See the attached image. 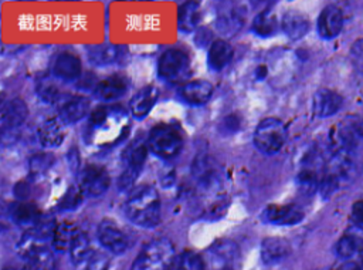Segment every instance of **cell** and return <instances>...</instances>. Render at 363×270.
Segmentation results:
<instances>
[{"label":"cell","instance_id":"6da1fadb","mask_svg":"<svg viewBox=\"0 0 363 270\" xmlns=\"http://www.w3.org/2000/svg\"><path fill=\"white\" fill-rule=\"evenodd\" d=\"M130 119L126 109L119 105H102L94 109L85 131V139L96 148L113 146L128 136Z\"/></svg>","mask_w":363,"mask_h":270},{"label":"cell","instance_id":"7a4b0ae2","mask_svg":"<svg viewBox=\"0 0 363 270\" xmlns=\"http://www.w3.org/2000/svg\"><path fill=\"white\" fill-rule=\"evenodd\" d=\"M125 215L136 226L152 229L160 223L162 205L153 186L142 185L133 189L125 202Z\"/></svg>","mask_w":363,"mask_h":270},{"label":"cell","instance_id":"3957f363","mask_svg":"<svg viewBox=\"0 0 363 270\" xmlns=\"http://www.w3.org/2000/svg\"><path fill=\"white\" fill-rule=\"evenodd\" d=\"M191 178L199 193L206 196H221L224 185V172L216 158L200 153L191 163Z\"/></svg>","mask_w":363,"mask_h":270},{"label":"cell","instance_id":"277c9868","mask_svg":"<svg viewBox=\"0 0 363 270\" xmlns=\"http://www.w3.org/2000/svg\"><path fill=\"white\" fill-rule=\"evenodd\" d=\"M174 261L173 243L167 237H157L143 246L130 270H170Z\"/></svg>","mask_w":363,"mask_h":270},{"label":"cell","instance_id":"5b68a950","mask_svg":"<svg viewBox=\"0 0 363 270\" xmlns=\"http://www.w3.org/2000/svg\"><path fill=\"white\" fill-rule=\"evenodd\" d=\"M146 145L153 155L162 159H172L183 148V135L172 124H159L150 129Z\"/></svg>","mask_w":363,"mask_h":270},{"label":"cell","instance_id":"8992f818","mask_svg":"<svg viewBox=\"0 0 363 270\" xmlns=\"http://www.w3.org/2000/svg\"><path fill=\"white\" fill-rule=\"evenodd\" d=\"M363 142V118L346 117L337 124L330 134L332 152L353 155L357 146Z\"/></svg>","mask_w":363,"mask_h":270},{"label":"cell","instance_id":"52a82bcc","mask_svg":"<svg viewBox=\"0 0 363 270\" xmlns=\"http://www.w3.org/2000/svg\"><path fill=\"white\" fill-rule=\"evenodd\" d=\"M201 259L204 270H237L240 249L230 239H218L206 249Z\"/></svg>","mask_w":363,"mask_h":270},{"label":"cell","instance_id":"ba28073f","mask_svg":"<svg viewBox=\"0 0 363 270\" xmlns=\"http://www.w3.org/2000/svg\"><path fill=\"white\" fill-rule=\"evenodd\" d=\"M252 141L264 155H275L286 142V128L278 118H265L257 125Z\"/></svg>","mask_w":363,"mask_h":270},{"label":"cell","instance_id":"9c48e42d","mask_svg":"<svg viewBox=\"0 0 363 270\" xmlns=\"http://www.w3.org/2000/svg\"><path fill=\"white\" fill-rule=\"evenodd\" d=\"M157 72L160 78L169 84H180L190 75L189 54L180 48H167L157 61Z\"/></svg>","mask_w":363,"mask_h":270},{"label":"cell","instance_id":"30bf717a","mask_svg":"<svg viewBox=\"0 0 363 270\" xmlns=\"http://www.w3.org/2000/svg\"><path fill=\"white\" fill-rule=\"evenodd\" d=\"M18 253L26 261V270H55V260L45 243L35 240L28 232L18 243Z\"/></svg>","mask_w":363,"mask_h":270},{"label":"cell","instance_id":"8fae6325","mask_svg":"<svg viewBox=\"0 0 363 270\" xmlns=\"http://www.w3.org/2000/svg\"><path fill=\"white\" fill-rule=\"evenodd\" d=\"M146 145L140 141L133 142L132 146H129L128 152L125 153V169L122 175L118 179V188L121 190L132 189L133 183L136 182L143 163L146 161Z\"/></svg>","mask_w":363,"mask_h":270},{"label":"cell","instance_id":"7c38bea8","mask_svg":"<svg viewBox=\"0 0 363 270\" xmlns=\"http://www.w3.org/2000/svg\"><path fill=\"white\" fill-rule=\"evenodd\" d=\"M111 178L109 173L96 165H86L78 173V188L84 193V196L98 198L104 195L109 189Z\"/></svg>","mask_w":363,"mask_h":270},{"label":"cell","instance_id":"4fadbf2b","mask_svg":"<svg viewBox=\"0 0 363 270\" xmlns=\"http://www.w3.org/2000/svg\"><path fill=\"white\" fill-rule=\"evenodd\" d=\"M98 239L99 243L113 254H122L128 249L126 234L111 219L101 220L98 226Z\"/></svg>","mask_w":363,"mask_h":270},{"label":"cell","instance_id":"5bb4252c","mask_svg":"<svg viewBox=\"0 0 363 270\" xmlns=\"http://www.w3.org/2000/svg\"><path fill=\"white\" fill-rule=\"evenodd\" d=\"M57 104L62 124H75L85 118L89 111V101L79 95H62Z\"/></svg>","mask_w":363,"mask_h":270},{"label":"cell","instance_id":"9a60e30c","mask_svg":"<svg viewBox=\"0 0 363 270\" xmlns=\"http://www.w3.org/2000/svg\"><path fill=\"white\" fill-rule=\"evenodd\" d=\"M244 20H245V13L241 6L225 3L224 7L218 9L216 27L224 36H233L242 27Z\"/></svg>","mask_w":363,"mask_h":270},{"label":"cell","instance_id":"2e32d148","mask_svg":"<svg viewBox=\"0 0 363 270\" xmlns=\"http://www.w3.org/2000/svg\"><path fill=\"white\" fill-rule=\"evenodd\" d=\"M303 210L294 203L269 205L261 215L265 223L274 225H296L303 219Z\"/></svg>","mask_w":363,"mask_h":270},{"label":"cell","instance_id":"e0dca14e","mask_svg":"<svg viewBox=\"0 0 363 270\" xmlns=\"http://www.w3.org/2000/svg\"><path fill=\"white\" fill-rule=\"evenodd\" d=\"M343 27V13L336 6H326L320 11L318 21H316V30L318 34L323 40H332L335 38Z\"/></svg>","mask_w":363,"mask_h":270},{"label":"cell","instance_id":"ac0fdd59","mask_svg":"<svg viewBox=\"0 0 363 270\" xmlns=\"http://www.w3.org/2000/svg\"><path fill=\"white\" fill-rule=\"evenodd\" d=\"M81 60L71 53H60L52 63V74L64 82H74L81 77Z\"/></svg>","mask_w":363,"mask_h":270},{"label":"cell","instance_id":"d6986e66","mask_svg":"<svg viewBox=\"0 0 363 270\" xmlns=\"http://www.w3.org/2000/svg\"><path fill=\"white\" fill-rule=\"evenodd\" d=\"M129 88V80L125 75L121 74H113L98 84H95L94 94L96 98L101 101L111 102L113 99H118L126 94Z\"/></svg>","mask_w":363,"mask_h":270},{"label":"cell","instance_id":"ffe728a7","mask_svg":"<svg viewBox=\"0 0 363 270\" xmlns=\"http://www.w3.org/2000/svg\"><path fill=\"white\" fill-rule=\"evenodd\" d=\"M342 97L329 90V88H319L315 94H313V99H312V109L315 117L318 118H328L335 115L340 107H342Z\"/></svg>","mask_w":363,"mask_h":270},{"label":"cell","instance_id":"44dd1931","mask_svg":"<svg viewBox=\"0 0 363 270\" xmlns=\"http://www.w3.org/2000/svg\"><path fill=\"white\" fill-rule=\"evenodd\" d=\"M180 98L194 107L206 104L213 95V85L206 80H193L180 88Z\"/></svg>","mask_w":363,"mask_h":270},{"label":"cell","instance_id":"7402d4cb","mask_svg":"<svg viewBox=\"0 0 363 270\" xmlns=\"http://www.w3.org/2000/svg\"><path fill=\"white\" fill-rule=\"evenodd\" d=\"M291 253V244L282 237H265L261 243V260L264 264H277Z\"/></svg>","mask_w":363,"mask_h":270},{"label":"cell","instance_id":"603a6c76","mask_svg":"<svg viewBox=\"0 0 363 270\" xmlns=\"http://www.w3.org/2000/svg\"><path fill=\"white\" fill-rule=\"evenodd\" d=\"M27 115H28L27 104L21 98H13L4 105V109L1 114V121H3L1 128L21 132V126L27 119Z\"/></svg>","mask_w":363,"mask_h":270},{"label":"cell","instance_id":"cb8c5ba5","mask_svg":"<svg viewBox=\"0 0 363 270\" xmlns=\"http://www.w3.org/2000/svg\"><path fill=\"white\" fill-rule=\"evenodd\" d=\"M157 98H159V90L156 87L153 85L143 87L130 99V114L138 119H143L145 117H147V114L156 104Z\"/></svg>","mask_w":363,"mask_h":270},{"label":"cell","instance_id":"d4e9b609","mask_svg":"<svg viewBox=\"0 0 363 270\" xmlns=\"http://www.w3.org/2000/svg\"><path fill=\"white\" fill-rule=\"evenodd\" d=\"M10 219L23 227H33L41 217L38 207L31 202L18 200L10 205L9 207Z\"/></svg>","mask_w":363,"mask_h":270},{"label":"cell","instance_id":"484cf974","mask_svg":"<svg viewBox=\"0 0 363 270\" xmlns=\"http://www.w3.org/2000/svg\"><path fill=\"white\" fill-rule=\"evenodd\" d=\"M37 135L44 148H57L65 138L64 124L58 118H48L38 126Z\"/></svg>","mask_w":363,"mask_h":270},{"label":"cell","instance_id":"4316f807","mask_svg":"<svg viewBox=\"0 0 363 270\" xmlns=\"http://www.w3.org/2000/svg\"><path fill=\"white\" fill-rule=\"evenodd\" d=\"M281 27H282V31L291 40H298L308 33L309 20L303 13H301L298 10H288L282 16Z\"/></svg>","mask_w":363,"mask_h":270},{"label":"cell","instance_id":"83f0119b","mask_svg":"<svg viewBox=\"0 0 363 270\" xmlns=\"http://www.w3.org/2000/svg\"><path fill=\"white\" fill-rule=\"evenodd\" d=\"M88 60L98 67L104 65H111L116 61L121 60V47L111 44V43H104V44H96V45H89L86 48Z\"/></svg>","mask_w":363,"mask_h":270},{"label":"cell","instance_id":"f1b7e54d","mask_svg":"<svg viewBox=\"0 0 363 270\" xmlns=\"http://www.w3.org/2000/svg\"><path fill=\"white\" fill-rule=\"evenodd\" d=\"M200 20V3L184 1L177 9V28L182 33H191Z\"/></svg>","mask_w":363,"mask_h":270},{"label":"cell","instance_id":"f546056e","mask_svg":"<svg viewBox=\"0 0 363 270\" xmlns=\"http://www.w3.org/2000/svg\"><path fill=\"white\" fill-rule=\"evenodd\" d=\"M233 58V47L225 40H214L208 48L207 63L213 71H221Z\"/></svg>","mask_w":363,"mask_h":270},{"label":"cell","instance_id":"4dcf8cb0","mask_svg":"<svg viewBox=\"0 0 363 270\" xmlns=\"http://www.w3.org/2000/svg\"><path fill=\"white\" fill-rule=\"evenodd\" d=\"M79 227L75 222L64 220L61 223H57L54 234H52V246L58 252H65L69 250L72 242L79 233Z\"/></svg>","mask_w":363,"mask_h":270},{"label":"cell","instance_id":"1f68e13d","mask_svg":"<svg viewBox=\"0 0 363 270\" xmlns=\"http://www.w3.org/2000/svg\"><path fill=\"white\" fill-rule=\"evenodd\" d=\"M69 254H71V260L74 264H81L84 261H88L89 257L94 254L92 247H91V242L86 233L79 232L78 236L75 237V240L72 242L71 247H69Z\"/></svg>","mask_w":363,"mask_h":270},{"label":"cell","instance_id":"d6a6232c","mask_svg":"<svg viewBox=\"0 0 363 270\" xmlns=\"http://www.w3.org/2000/svg\"><path fill=\"white\" fill-rule=\"evenodd\" d=\"M278 30V21L269 10H264L252 20V31L259 37L274 36Z\"/></svg>","mask_w":363,"mask_h":270},{"label":"cell","instance_id":"836d02e7","mask_svg":"<svg viewBox=\"0 0 363 270\" xmlns=\"http://www.w3.org/2000/svg\"><path fill=\"white\" fill-rule=\"evenodd\" d=\"M54 155L48 152H41V153H34L30 161H28V169L30 175L34 178L43 176L52 165H54Z\"/></svg>","mask_w":363,"mask_h":270},{"label":"cell","instance_id":"e575fe53","mask_svg":"<svg viewBox=\"0 0 363 270\" xmlns=\"http://www.w3.org/2000/svg\"><path fill=\"white\" fill-rule=\"evenodd\" d=\"M360 243H362L360 237L354 234H345L336 243V254L340 259L347 260L360 250Z\"/></svg>","mask_w":363,"mask_h":270},{"label":"cell","instance_id":"d590c367","mask_svg":"<svg viewBox=\"0 0 363 270\" xmlns=\"http://www.w3.org/2000/svg\"><path fill=\"white\" fill-rule=\"evenodd\" d=\"M37 94L41 98V101L47 104H57L61 99V92L58 87L48 78L40 81L37 87Z\"/></svg>","mask_w":363,"mask_h":270},{"label":"cell","instance_id":"8d00e7d4","mask_svg":"<svg viewBox=\"0 0 363 270\" xmlns=\"http://www.w3.org/2000/svg\"><path fill=\"white\" fill-rule=\"evenodd\" d=\"M177 270H204L203 259L200 254L186 250L177 259Z\"/></svg>","mask_w":363,"mask_h":270},{"label":"cell","instance_id":"74e56055","mask_svg":"<svg viewBox=\"0 0 363 270\" xmlns=\"http://www.w3.org/2000/svg\"><path fill=\"white\" fill-rule=\"evenodd\" d=\"M82 198H84V193L78 186H69L65 190L64 196L61 198L58 207L62 210H74L82 203Z\"/></svg>","mask_w":363,"mask_h":270},{"label":"cell","instance_id":"f35d334b","mask_svg":"<svg viewBox=\"0 0 363 270\" xmlns=\"http://www.w3.org/2000/svg\"><path fill=\"white\" fill-rule=\"evenodd\" d=\"M227 207H228V199L225 196H218L204 210L203 217L206 220H217L224 216V213L227 212Z\"/></svg>","mask_w":363,"mask_h":270},{"label":"cell","instance_id":"ab89813d","mask_svg":"<svg viewBox=\"0 0 363 270\" xmlns=\"http://www.w3.org/2000/svg\"><path fill=\"white\" fill-rule=\"evenodd\" d=\"M111 259L106 253L102 252H94V254L86 261L85 270H109Z\"/></svg>","mask_w":363,"mask_h":270},{"label":"cell","instance_id":"60d3db41","mask_svg":"<svg viewBox=\"0 0 363 270\" xmlns=\"http://www.w3.org/2000/svg\"><path fill=\"white\" fill-rule=\"evenodd\" d=\"M350 217H352V222L363 230V199L357 200L353 203L352 206V213H350Z\"/></svg>","mask_w":363,"mask_h":270},{"label":"cell","instance_id":"b9f144b4","mask_svg":"<svg viewBox=\"0 0 363 270\" xmlns=\"http://www.w3.org/2000/svg\"><path fill=\"white\" fill-rule=\"evenodd\" d=\"M159 180L163 188H172L176 182V172L172 168L162 169V172L159 175Z\"/></svg>","mask_w":363,"mask_h":270},{"label":"cell","instance_id":"7bdbcfd3","mask_svg":"<svg viewBox=\"0 0 363 270\" xmlns=\"http://www.w3.org/2000/svg\"><path fill=\"white\" fill-rule=\"evenodd\" d=\"M14 195L18 200H26L30 195V186L28 183L26 182H18L16 186H14Z\"/></svg>","mask_w":363,"mask_h":270},{"label":"cell","instance_id":"ee69618b","mask_svg":"<svg viewBox=\"0 0 363 270\" xmlns=\"http://www.w3.org/2000/svg\"><path fill=\"white\" fill-rule=\"evenodd\" d=\"M240 126V121L235 115H228L227 118L223 119V129L225 132H234Z\"/></svg>","mask_w":363,"mask_h":270},{"label":"cell","instance_id":"f6af8a7d","mask_svg":"<svg viewBox=\"0 0 363 270\" xmlns=\"http://www.w3.org/2000/svg\"><path fill=\"white\" fill-rule=\"evenodd\" d=\"M210 37H211V34L207 31V28H199V31L196 34V44L203 47V45H206L208 43Z\"/></svg>","mask_w":363,"mask_h":270},{"label":"cell","instance_id":"bcb514c9","mask_svg":"<svg viewBox=\"0 0 363 270\" xmlns=\"http://www.w3.org/2000/svg\"><path fill=\"white\" fill-rule=\"evenodd\" d=\"M335 270H362V267L354 261H343Z\"/></svg>","mask_w":363,"mask_h":270},{"label":"cell","instance_id":"7dc6e473","mask_svg":"<svg viewBox=\"0 0 363 270\" xmlns=\"http://www.w3.org/2000/svg\"><path fill=\"white\" fill-rule=\"evenodd\" d=\"M359 253H360V261H362V270H363V239H362V243H360V250H359Z\"/></svg>","mask_w":363,"mask_h":270},{"label":"cell","instance_id":"c3c4849f","mask_svg":"<svg viewBox=\"0 0 363 270\" xmlns=\"http://www.w3.org/2000/svg\"><path fill=\"white\" fill-rule=\"evenodd\" d=\"M3 270H14V269H11V267H7V269H3Z\"/></svg>","mask_w":363,"mask_h":270}]
</instances>
